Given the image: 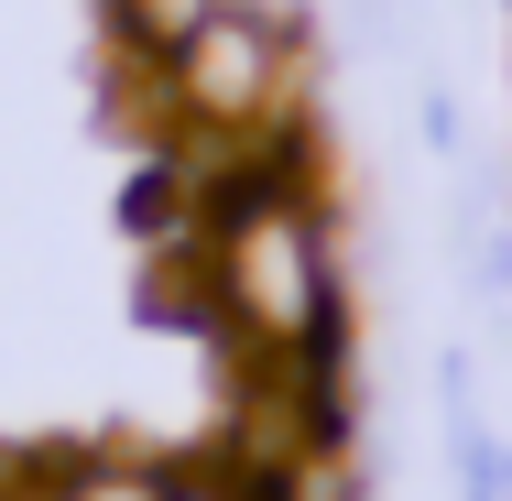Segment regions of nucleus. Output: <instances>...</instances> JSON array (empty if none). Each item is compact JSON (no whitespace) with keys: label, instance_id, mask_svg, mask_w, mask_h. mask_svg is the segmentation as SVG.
<instances>
[{"label":"nucleus","instance_id":"nucleus-3","mask_svg":"<svg viewBox=\"0 0 512 501\" xmlns=\"http://www.w3.org/2000/svg\"><path fill=\"white\" fill-rule=\"evenodd\" d=\"M218 11H229V0H109V33H120L142 66H175Z\"/></svg>","mask_w":512,"mask_h":501},{"label":"nucleus","instance_id":"nucleus-2","mask_svg":"<svg viewBox=\"0 0 512 501\" xmlns=\"http://www.w3.org/2000/svg\"><path fill=\"white\" fill-rule=\"evenodd\" d=\"M284 77H295L284 22H273L262 0H229L197 44L164 66V109H175V120H207V131H273L284 99H295Z\"/></svg>","mask_w":512,"mask_h":501},{"label":"nucleus","instance_id":"nucleus-5","mask_svg":"<svg viewBox=\"0 0 512 501\" xmlns=\"http://www.w3.org/2000/svg\"><path fill=\"white\" fill-rule=\"evenodd\" d=\"M175 501H262V491H251V480H186Z\"/></svg>","mask_w":512,"mask_h":501},{"label":"nucleus","instance_id":"nucleus-1","mask_svg":"<svg viewBox=\"0 0 512 501\" xmlns=\"http://www.w3.org/2000/svg\"><path fill=\"white\" fill-rule=\"evenodd\" d=\"M218 327H240L262 360H327L338 349V273L327 229L295 186L240 197L218 218Z\"/></svg>","mask_w":512,"mask_h":501},{"label":"nucleus","instance_id":"nucleus-4","mask_svg":"<svg viewBox=\"0 0 512 501\" xmlns=\"http://www.w3.org/2000/svg\"><path fill=\"white\" fill-rule=\"evenodd\" d=\"M55 501H175V480H164V469H142V458H77Z\"/></svg>","mask_w":512,"mask_h":501}]
</instances>
